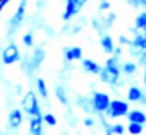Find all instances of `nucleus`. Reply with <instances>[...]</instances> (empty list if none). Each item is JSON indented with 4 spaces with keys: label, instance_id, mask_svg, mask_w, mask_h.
<instances>
[{
    "label": "nucleus",
    "instance_id": "f257e3e1",
    "mask_svg": "<svg viewBox=\"0 0 146 135\" xmlns=\"http://www.w3.org/2000/svg\"><path fill=\"white\" fill-rule=\"evenodd\" d=\"M121 63L119 58L115 55L108 57L107 61H105L104 68H102L101 74H99V78H101L102 83L108 85L111 88H116L119 85H123V78H121Z\"/></svg>",
    "mask_w": 146,
    "mask_h": 135
},
{
    "label": "nucleus",
    "instance_id": "f03ea898",
    "mask_svg": "<svg viewBox=\"0 0 146 135\" xmlns=\"http://www.w3.org/2000/svg\"><path fill=\"white\" fill-rule=\"evenodd\" d=\"M21 110L25 113L27 116H42L41 113V104L36 96V93H33V90H29L27 93H24L22 100H21Z\"/></svg>",
    "mask_w": 146,
    "mask_h": 135
},
{
    "label": "nucleus",
    "instance_id": "7ed1b4c3",
    "mask_svg": "<svg viewBox=\"0 0 146 135\" xmlns=\"http://www.w3.org/2000/svg\"><path fill=\"white\" fill-rule=\"evenodd\" d=\"M25 13H27V0H21L17 8H16V11H14V14L11 16V19L8 21L7 36L10 38V39L16 35V31L19 30L21 25L24 24V21H25Z\"/></svg>",
    "mask_w": 146,
    "mask_h": 135
},
{
    "label": "nucleus",
    "instance_id": "20e7f679",
    "mask_svg": "<svg viewBox=\"0 0 146 135\" xmlns=\"http://www.w3.org/2000/svg\"><path fill=\"white\" fill-rule=\"evenodd\" d=\"M90 100H91V110H93V113H98L99 116L105 115V113H107V110H108V107H110V104H111L110 94L104 93V91H93Z\"/></svg>",
    "mask_w": 146,
    "mask_h": 135
},
{
    "label": "nucleus",
    "instance_id": "39448f33",
    "mask_svg": "<svg viewBox=\"0 0 146 135\" xmlns=\"http://www.w3.org/2000/svg\"><path fill=\"white\" fill-rule=\"evenodd\" d=\"M44 58H46L44 47L35 46V47H33V53H32V55H29V57L24 58V71H25L27 74H33V72L41 66V63L44 61Z\"/></svg>",
    "mask_w": 146,
    "mask_h": 135
},
{
    "label": "nucleus",
    "instance_id": "423d86ee",
    "mask_svg": "<svg viewBox=\"0 0 146 135\" xmlns=\"http://www.w3.org/2000/svg\"><path fill=\"white\" fill-rule=\"evenodd\" d=\"M130 112V105L127 100L124 99H111V104L108 107L107 113H105V118L108 119H118V118H124L127 116Z\"/></svg>",
    "mask_w": 146,
    "mask_h": 135
},
{
    "label": "nucleus",
    "instance_id": "0eeeda50",
    "mask_svg": "<svg viewBox=\"0 0 146 135\" xmlns=\"http://www.w3.org/2000/svg\"><path fill=\"white\" fill-rule=\"evenodd\" d=\"M0 60H2V63H3V65H7V66L22 61V55H21L19 47H17L16 44L13 43V41H10V43H8L7 46L2 49V53H0Z\"/></svg>",
    "mask_w": 146,
    "mask_h": 135
},
{
    "label": "nucleus",
    "instance_id": "6e6552de",
    "mask_svg": "<svg viewBox=\"0 0 146 135\" xmlns=\"http://www.w3.org/2000/svg\"><path fill=\"white\" fill-rule=\"evenodd\" d=\"M88 0H66V6L63 11V21L64 22H71L85 6V3Z\"/></svg>",
    "mask_w": 146,
    "mask_h": 135
},
{
    "label": "nucleus",
    "instance_id": "1a4fd4ad",
    "mask_svg": "<svg viewBox=\"0 0 146 135\" xmlns=\"http://www.w3.org/2000/svg\"><path fill=\"white\" fill-rule=\"evenodd\" d=\"M24 119H25V113H24L21 108H13V110H10V113H8L7 124H8L10 129L16 130V129H19L21 126H22Z\"/></svg>",
    "mask_w": 146,
    "mask_h": 135
},
{
    "label": "nucleus",
    "instance_id": "9d476101",
    "mask_svg": "<svg viewBox=\"0 0 146 135\" xmlns=\"http://www.w3.org/2000/svg\"><path fill=\"white\" fill-rule=\"evenodd\" d=\"M126 97H127V102L138 104V102H145L146 93H145V90H143V88L137 86V85H130V86L127 88Z\"/></svg>",
    "mask_w": 146,
    "mask_h": 135
},
{
    "label": "nucleus",
    "instance_id": "9b49d317",
    "mask_svg": "<svg viewBox=\"0 0 146 135\" xmlns=\"http://www.w3.org/2000/svg\"><path fill=\"white\" fill-rule=\"evenodd\" d=\"M63 55H64V61L68 63H72V61H82L83 60V52L79 46H69V47H64L63 50Z\"/></svg>",
    "mask_w": 146,
    "mask_h": 135
},
{
    "label": "nucleus",
    "instance_id": "f8f14e48",
    "mask_svg": "<svg viewBox=\"0 0 146 135\" xmlns=\"http://www.w3.org/2000/svg\"><path fill=\"white\" fill-rule=\"evenodd\" d=\"M29 134L30 135H44L42 116H30L29 118Z\"/></svg>",
    "mask_w": 146,
    "mask_h": 135
},
{
    "label": "nucleus",
    "instance_id": "ddd939ff",
    "mask_svg": "<svg viewBox=\"0 0 146 135\" xmlns=\"http://www.w3.org/2000/svg\"><path fill=\"white\" fill-rule=\"evenodd\" d=\"M102 68H104V66H101L98 61H94V60H91V58H83L82 60V69L85 72H88V74L99 75L102 71Z\"/></svg>",
    "mask_w": 146,
    "mask_h": 135
},
{
    "label": "nucleus",
    "instance_id": "4468645a",
    "mask_svg": "<svg viewBox=\"0 0 146 135\" xmlns=\"http://www.w3.org/2000/svg\"><path fill=\"white\" fill-rule=\"evenodd\" d=\"M101 47H102V50H104L107 55H113V52H115V49H116V44H115V41H113V38L110 36L108 33H104L101 36Z\"/></svg>",
    "mask_w": 146,
    "mask_h": 135
},
{
    "label": "nucleus",
    "instance_id": "2eb2a0df",
    "mask_svg": "<svg viewBox=\"0 0 146 135\" xmlns=\"http://www.w3.org/2000/svg\"><path fill=\"white\" fill-rule=\"evenodd\" d=\"M129 122H135V124H141L146 126V113L140 108H133L129 112V115L126 116Z\"/></svg>",
    "mask_w": 146,
    "mask_h": 135
},
{
    "label": "nucleus",
    "instance_id": "dca6fc26",
    "mask_svg": "<svg viewBox=\"0 0 146 135\" xmlns=\"http://www.w3.org/2000/svg\"><path fill=\"white\" fill-rule=\"evenodd\" d=\"M130 47L138 50V52H145L146 50V33H137L135 36L132 38Z\"/></svg>",
    "mask_w": 146,
    "mask_h": 135
},
{
    "label": "nucleus",
    "instance_id": "f3484780",
    "mask_svg": "<svg viewBox=\"0 0 146 135\" xmlns=\"http://www.w3.org/2000/svg\"><path fill=\"white\" fill-rule=\"evenodd\" d=\"M137 71H138V65L137 63H133V61L121 63V72L124 75H133V74H137Z\"/></svg>",
    "mask_w": 146,
    "mask_h": 135
},
{
    "label": "nucleus",
    "instance_id": "a211bd4d",
    "mask_svg": "<svg viewBox=\"0 0 146 135\" xmlns=\"http://www.w3.org/2000/svg\"><path fill=\"white\" fill-rule=\"evenodd\" d=\"M55 97L58 99V102L63 104V105H68L69 104V97H68V93L61 85H57L55 86Z\"/></svg>",
    "mask_w": 146,
    "mask_h": 135
},
{
    "label": "nucleus",
    "instance_id": "6ab92c4d",
    "mask_svg": "<svg viewBox=\"0 0 146 135\" xmlns=\"http://www.w3.org/2000/svg\"><path fill=\"white\" fill-rule=\"evenodd\" d=\"M135 28L140 33H146V11H141L135 17Z\"/></svg>",
    "mask_w": 146,
    "mask_h": 135
},
{
    "label": "nucleus",
    "instance_id": "aec40b11",
    "mask_svg": "<svg viewBox=\"0 0 146 135\" xmlns=\"http://www.w3.org/2000/svg\"><path fill=\"white\" fill-rule=\"evenodd\" d=\"M126 132L129 135H143L145 134V126L135 124V122H129L126 127Z\"/></svg>",
    "mask_w": 146,
    "mask_h": 135
},
{
    "label": "nucleus",
    "instance_id": "412c9836",
    "mask_svg": "<svg viewBox=\"0 0 146 135\" xmlns=\"http://www.w3.org/2000/svg\"><path fill=\"white\" fill-rule=\"evenodd\" d=\"M36 91L39 93V96L42 99H47L49 97V90H47V85H46L44 78H36Z\"/></svg>",
    "mask_w": 146,
    "mask_h": 135
},
{
    "label": "nucleus",
    "instance_id": "4be33fe9",
    "mask_svg": "<svg viewBox=\"0 0 146 135\" xmlns=\"http://www.w3.org/2000/svg\"><path fill=\"white\" fill-rule=\"evenodd\" d=\"M102 22V27H104V30H107V28H110L111 25L115 24V21H116V14L111 11H108L107 16H102V17H99Z\"/></svg>",
    "mask_w": 146,
    "mask_h": 135
},
{
    "label": "nucleus",
    "instance_id": "5701e85b",
    "mask_svg": "<svg viewBox=\"0 0 146 135\" xmlns=\"http://www.w3.org/2000/svg\"><path fill=\"white\" fill-rule=\"evenodd\" d=\"M22 43H24V46H25L27 49H33V47H35V33H33L32 30L27 31V33H24Z\"/></svg>",
    "mask_w": 146,
    "mask_h": 135
},
{
    "label": "nucleus",
    "instance_id": "b1692460",
    "mask_svg": "<svg viewBox=\"0 0 146 135\" xmlns=\"http://www.w3.org/2000/svg\"><path fill=\"white\" fill-rule=\"evenodd\" d=\"M42 121H44L46 126H50V127H55V126H57V118H55V115L50 112L42 113Z\"/></svg>",
    "mask_w": 146,
    "mask_h": 135
},
{
    "label": "nucleus",
    "instance_id": "393cba45",
    "mask_svg": "<svg viewBox=\"0 0 146 135\" xmlns=\"http://www.w3.org/2000/svg\"><path fill=\"white\" fill-rule=\"evenodd\" d=\"M110 132L113 135H126V127L121 122H115V124L110 126Z\"/></svg>",
    "mask_w": 146,
    "mask_h": 135
},
{
    "label": "nucleus",
    "instance_id": "a878e982",
    "mask_svg": "<svg viewBox=\"0 0 146 135\" xmlns=\"http://www.w3.org/2000/svg\"><path fill=\"white\" fill-rule=\"evenodd\" d=\"M91 25L96 28V31H99V33H101V36L104 35V27H102V22H101V19H99V17L98 19H93Z\"/></svg>",
    "mask_w": 146,
    "mask_h": 135
},
{
    "label": "nucleus",
    "instance_id": "bb28decb",
    "mask_svg": "<svg viewBox=\"0 0 146 135\" xmlns=\"http://www.w3.org/2000/svg\"><path fill=\"white\" fill-rule=\"evenodd\" d=\"M137 65L146 68V50H145V52H140V55L137 57Z\"/></svg>",
    "mask_w": 146,
    "mask_h": 135
},
{
    "label": "nucleus",
    "instance_id": "cd10ccee",
    "mask_svg": "<svg viewBox=\"0 0 146 135\" xmlns=\"http://www.w3.org/2000/svg\"><path fill=\"white\" fill-rule=\"evenodd\" d=\"M99 11H110V0H101Z\"/></svg>",
    "mask_w": 146,
    "mask_h": 135
},
{
    "label": "nucleus",
    "instance_id": "c85d7f7f",
    "mask_svg": "<svg viewBox=\"0 0 146 135\" xmlns=\"http://www.w3.org/2000/svg\"><path fill=\"white\" fill-rule=\"evenodd\" d=\"M83 124H85L86 127H94V126H96V119L91 118V116H86V118H83Z\"/></svg>",
    "mask_w": 146,
    "mask_h": 135
},
{
    "label": "nucleus",
    "instance_id": "c756f323",
    "mask_svg": "<svg viewBox=\"0 0 146 135\" xmlns=\"http://www.w3.org/2000/svg\"><path fill=\"white\" fill-rule=\"evenodd\" d=\"M130 43H132V39H129L127 36H124V35H119V46H129L130 47Z\"/></svg>",
    "mask_w": 146,
    "mask_h": 135
},
{
    "label": "nucleus",
    "instance_id": "7c9ffc66",
    "mask_svg": "<svg viewBox=\"0 0 146 135\" xmlns=\"http://www.w3.org/2000/svg\"><path fill=\"white\" fill-rule=\"evenodd\" d=\"M11 2H13V0H0V13L3 11V9L7 8V6L10 5Z\"/></svg>",
    "mask_w": 146,
    "mask_h": 135
},
{
    "label": "nucleus",
    "instance_id": "2f4dec72",
    "mask_svg": "<svg viewBox=\"0 0 146 135\" xmlns=\"http://www.w3.org/2000/svg\"><path fill=\"white\" fill-rule=\"evenodd\" d=\"M113 55L118 57V58H121V55H123V47H121V46H116V49H115Z\"/></svg>",
    "mask_w": 146,
    "mask_h": 135
},
{
    "label": "nucleus",
    "instance_id": "473e14b6",
    "mask_svg": "<svg viewBox=\"0 0 146 135\" xmlns=\"http://www.w3.org/2000/svg\"><path fill=\"white\" fill-rule=\"evenodd\" d=\"M127 3H129L130 6H133V8H137V6H140V2H138V0H127Z\"/></svg>",
    "mask_w": 146,
    "mask_h": 135
},
{
    "label": "nucleus",
    "instance_id": "72a5a7b5",
    "mask_svg": "<svg viewBox=\"0 0 146 135\" xmlns=\"http://www.w3.org/2000/svg\"><path fill=\"white\" fill-rule=\"evenodd\" d=\"M143 85H145V90H146V68L143 71Z\"/></svg>",
    "mask_w": 146,
    "mask_h": 135
},
{
    "label": "nucleus",
    "instance_id": "f704fd0d",
    "mask_svg": "<svg viewBox=\"0 0 146 135\" xmlns=\"http://www.w3.org/2000/svg\"><path fill=\"white\" fill-rule=\"evenodd\" d=\"M138 2H140V6H143L145 11H146V0H138Z\"/></svg>",
    "mask_w": 146,
    "mask_h": 135
},
{
    "label": "nucleus",
    "instance_id": "c9c22d12",
    "mask_svg": "<svg viewBox=\"0 0 146 135\" xmlns=\"http://www.w3.org/2000/svg\"><path fill=\"white\" fill-rule=\"evenodd\" d=\"M105 135H113V134H111V132H110V126H108V127L105 129Z\"/></svg>",
    "mask_w": 146,
    "mask_h": 135
},
{
    "label": "nucleus",
    "instance_id": "e433bc0d",
    "mask_svg": "<svg viewBox=\"0 0 146 135\" xmlns=\"http://www.w3.org/2000/svg\"><path fill=\"white\" fill-rule=\"evenodd\" d=\"M0 135H10L8 132H0Z\"/></svg>",
    "mask_w": 146,
    "mask_h": 135
},
{
    "label": "nucleus",
    "instance_id": "4c0bfd02",
    "mask_svg": "<svg viewBox=\"0 0 146 135\" xmlns=\"http://www.w3.org/2000/svg\"><path fill=\"white\" fill-rule=\"evenodd\" d=\"M143 104H145V105H146V99H145V102H143Z\"/></svg>",
    "mask_w": 146,
    "mask_h": 135
},
{
    "label": "nucleus",
    "instance_id": "58836bf2",
    "mask_svg": "<svg viewBox=\"0 0 146 135\" xmlns=\"http://www.w3.org/2000/svg\"><path fill=\"white\" fill-rule=\"evenodd\" d=\"M63 135H68V134H63Z\"/></svg>",
    "mask_w": 146,
    "mask_h": 135
}]
</instances>
